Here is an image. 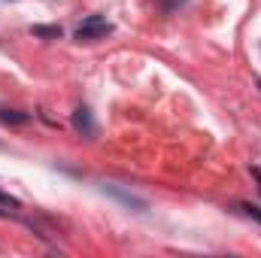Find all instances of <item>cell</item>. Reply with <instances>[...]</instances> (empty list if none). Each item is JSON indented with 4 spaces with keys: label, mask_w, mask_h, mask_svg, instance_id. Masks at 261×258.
Wrapping results in <instances>:
<instances>
[{
    "label": "cell",
    "mask_w": 261,
    "mask_h": 258,
    "mask_svg": "<svg viewBox=\"0 0 261 258\" xmlns=\"http://www.w3.org/2000/svg\"><path fill=\"white\" fill-rule=\"evenodd\" d=\"M113 31V24L103 18V15H88L79 28H76V40L79 43H91V40H103L107 34Z\"/></svg>",
    "instance_id": "1"
},
{
    "label": "cell",
    "mask_w": 261,
    "mask_h": 258,
    "mask_svg": "<svg viewBox=\"0 0 261 258\" xmlns=\"http://www.w3.org/2000/svg\"><path fill=\"white\" fill-rule=\"evenodd\" d=\"M73 128L79 131L82 137H94V122H91V113H88L85 107H79V110L73 113Z\"/></svg>",
    "instance_id": "2"
},
{
    "label": "cell",
    "mask_w": 261,
    "mask_h": 258,
    "mask_svg": "<svg viewBox=\"0 0 261 258\" xmlns=\"http://www.w3.org/2000/svg\"><path fill=\"white\" fill-rule=\"evenodd\" d=\"M34 37H43V40H58V37H61V28H55V24H52V28H49V24H37V28H34Z\"/></svg>",
    "instance_id": "3"
},
{
    "label": "cell",
    "mask_w": 261,
    "mask_h": 258,
    "mask_svg": "<svg viewBox=\"0 0 261 258\" xmlns=\"http://www.w3.org/2000/svg\"><path fill=\"white\" fill-rule=\"evenodd\" d=\"M0 122H6V125H21V122H28V116H24V113H15V110H0Z\"/></svg>",
    "instance_id": "4"
},
{
    "label": "cell",
    "mask_w": 261,
    "mask_h": 258,
    "mask_svg": "<svg viewBox=\"0 0 261 258\" xmlns=\"http://www.w3.org/2000/svg\"><path fill=\"white\" fill-rule=\"evenodd\" d=\"M0 207H9V210H18L21 203H18L15 197H9V194H3V192H0Z\"/></svg>",
    "instance_id": "5"
},
{
    "label": "cell",
    "mask_w": 261,
    "mask_h": 258,
    "mask_svg": "<svg viewBox=\"0 0 261 258\" xmlns=\"http://www.w3.org/2000/svg\"><path fill=\"white\" fill-rule=\"evenodd\" d=\"M240 210H246L249 216H255V219L261 222V213H258V207H249V203H240Z\"/></svg>",
    "instance_id": "6"
},
{
    "label": "cell",
    "mask_w": 261,
    "mask_h": 258,
    "mask_svg": "<svg viewBox=\"0 0 261 258\" xmlns=\"http://www.w3.org/2000/svg\"><path fill=\"white\" fill-rule=\"evenodd\" d=\"M252 176H255V179L261 183V167H252Z\"/></svg>",
    "instance_id": "7"
},
{
    "label": "cell",
    "mask_w": 261,
    "mask_h": 258,
    "mask_svg": "<svg viewBox=\"0 0 261 258\" xmlns=\"http://www.w3.org/2000/svg\"><path fill=\"white\" fill-rule=\"evenodd\" d=\"M258 88H261V82H258Z\"/></svg>",
    "instance_id": "8"
}]
</instances>
